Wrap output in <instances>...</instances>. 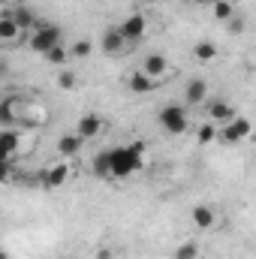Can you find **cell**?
Here are the masks:
<instances>
[{
	"mask_svg": "<svg viewBox=\"0 0 256 259\" xmlns=\"http://www.w3.org/2000/svg\"><path fill=\"white\" fill-rule=\"evenodd\" d=\"M109 157H112V178H130L145 166V145L133 142V145L112 148Z\"/></svg>",
	"mask_w": 256,
	"mask_h": 259,
	"instance_id": "cell-1",
	"label": "cell"
},
{
	"mask_svg": "<svg viewBox=\"0 0 256 259\" xmlns=\"http://www.w3.org/2000/svg\"><path fill=\"white\" fill-rule=\"evenodd\" d=\"M27 46H30V52H36V55L46 58L55 46H61V27L58 24H39L36 30H30Z\"/></svg>",
	"mask_w": 256,
	"mask_h": 259,
	"instance_id": "cell-2",
	"label": "cell"
},
{
	"mask_svg": "<svg viewBox=\"0 0 256 259\" xmlns=\"http://www.w3.org/2000/svg\"><path fill=\"white\" fill-rule=\"evenodd\" d=\"M160 127L166 130V133H172V136L187 133V127H190L187 109H184V106H163V109H160Z\"/></svg>",
	"mask_w": 256,
	"mask_h": 259,
	"instance_id": "cell-3",
	"label": "cell"
},
{
	"mask_svg": "<svg viewBox=\"0 0 256 259\" xmlns=\"http://www.w3.org/2000/svg\"><path fill=\"white\" fill-rule=\"evenodd\" d=\"M250 133H253V124H250L247 118H232L229 124L220 127V139H223V142H241V139H247Z\"/></svg>",
	"mask_w": 256,
	"mask_h": 259,
	"instance_id": "cell-4",
	"label": "cell"
},
{
	"mask_svg": "<svg viewBox=\"0 0 256 259\" xmlns=\"http://www.w3.org/2000/svg\"><path fill=\"white\" fill-rule=\"evenodd\" d=\"M69 166L66 163H55V166H49V169H42V187H49V190H58V187H64L66 181H69Z\"/></svg>",
	"mask_w": 256,
	"mask_h": 259,
	"instance_id": "cell-5",
	"label": "cell"
},
{
	"mask_svg": "<svg viewBox=\"0 0 256 259\" xmlns=\"http://www.w3.org/2000/svg\"><path fill=\"white\" fill-rule=\"evenodd\" d=\"M118 27H121V33H124L127 42H139V39L145 36V30H148V21H145V15L136 12V15H127Z\"/></svg>",
	"mask_w": 256,
	"mask_h": 259,
	"instance_id": "cell-6",
	"label": "cell"
},
{
	"mask_svg": "<svg viewBox=\"0 0 256 259\" xmlns=\"http://www.w3.org/2000/svg\"><path fill=\"white\" fill-rule=\"evenodd\" d=\"M142 72H145V75H151L154 81H157V78H163V75L169 72V58H166V55H157V52H154V55H148V58H145V64H142Z\"/></svg>",
	"mask_w": 256,
	"mask_h": 259,
	"instance_id": "cell-7",
	"label": "cell"
},
{
	"mask_svg": "<svg viewBox=\"0 0 256 259\" xmlns=\"http://www.w3.org/2000/svg\"><path fill=\"white\" fill-rule=\"evenodd\" d=\"M75 133L88 142V139H97L100 133H103V118L100 115H81L78 118V124H75Z\"/></svg>",
	"mask_w": 256,
	"mask_h": 259,
	"instance_id": "cell-8",
	"label": "cell"
},
{
	"mask_svg": "<svg viewBox=\"0 0 256 259\" xmlns=\"http://www.w3.org/2000/svg\"><path fill=\"white\" fill-rule=\"evenodd\" d=\"M100 46H103V52H106V55H121V49L127 46V39H124L121 27H109V30L103 33Z\"/></svg>",
	"mask_w": 256,
	"mask_h": 259,
	"instance_id": "cell-9",
	"label": "cell"
},
{
	"mask_svg": "<svg viewBox=\"0 0 256 259\" xmlns=\"http://www.w3.org/2000/svg\"><path fill=\"white\" fill-rule=\"evenodd\" d=\"M205 97H208L205 78H193V81H187V88H184V106H199V103H205Z\"/></svg>",
	"mask_w": 256,
	"mask_h": 259,
	"instance_id": "cell-10",
	"label": "cell"
},
{
	"mask_svg": "<svg viewBox=\"0 0 256 259\" xmlns=\"http://www.w3.org/2000/svg\"><path fill=\"white\" fill-rule=\"evenodd\" d=\"M81 145H84V139H81L78 133H66V136L58 139V154H61L64 160L66 157H75V154L81 151Z\"/></svg>",
	"mask_w": 256,
	"mask_h": 259,
	"instance_id": "cell-11",
	"label": "cell"
},
{
	"mask_svg": "<svg viewBox=\"0 0 256 259\" xmlns=\"http://www.w3.org/2000/svg\"><path fill=\"white\" fill-rule=\"evenodd\" d=\"M190 220H193V226H196V229H202V232H205V229H211V226L217 223V214H214L208 205H196V208H193V214H190Z\"/></svg>",
	"mask_w": 256,
	"mask_h": 259,
	"instance_id": "cell-12",
	"label": "cell"
},
{
	"mask_svg": "<svg viewBox=\"0 0 256 259\" xmlns=\"http://www.w3.org/2000/svg\"><path fill=\"white\" fill-rule=\"evenodd\" d=\"M18 33H24V30H21V27H18V21L6 12V15L0 18V42H3V46H9V42H15V39H18Z\"/></svg>",
	"mask_w": 256,
	"mask_h": 259,
	"instance_id": "cell-13",
	"label": "cell"
},
{
	"mask_svg": "<svg viewBox=\"0 0 256 259\" xmlns=\"http://www.w3.org/2000/svg\"><path fill=\"white\" fill-rule=\"evenodd\" d=\"M15 151H18V133L6 127L0 133V160H12Z\"/></svg>",
	"mask_w": 256,
	"mask_h": 259,
	"instance_id": "cell-14",
	"label": "cell"
},
{
	"mask_svg": "<svg viewBox=\"0 0 256 259\" xmlns=\"http://www.w3.org/2000/svg\"><path fill=\"white\" fill-rule=\"evenodd\" d=\"M208 118L217 121V124H229L235 115H232V106H229L226 100H214V103L208 106Z\"/></svg>",
	"mask_w": 256,
	"mask_h": 259,
	"instance_id": "cell-15",
	"label": "cell"
},
{
	"mask_svg": "<svg viewBox=\"0 0 256 259\" xmlns=\"http://www.w3.org/2000/svg\"><path fill=\"white\" fill-rule=\"evenodd\" d=\"M127 84H130V91H133V94H151V91L157 88V81H154L151 75H145L142 69L130 75V81H127Z\"/></svg>",
	"mask_w": 256,
	"mask_h": 259,
	"instance_id": "cell-16",
	"label": "cell"
},
{
	"mask_svg": "<svg viewBox=\"0 0 256 259\" xmlns=\"http://www.w3.org/2000/svg\"><path fill=\"white\" fill-rule=\"evenodd\" d=\"M94 175L97 178H112V157H109V151H100L94 157Z\"/></svg>",
	"mask_w": 256,
	"mask_h": 259,
	"instance_id": "cell-17",
	"label": "cell"
},
{
	"mask_svg": "<svg viewBox=\"0 0 256 259\" xmlns=\"http://www.w3.org/2000/svg\"><path fill=\"white\" fill-rule=\"evenodd\" d=\"M193 58L202 61V64H211V61L217 58V46H214V42H196V46H193Z\"/></svg>",
	"mask_w": 256,
	"mask_h": 259,
	"instance_id": "cell-18",
	"label": "cell"
},
{
	"mask_svg": "<svg viewBox=\"0 0 256 259\" xmlns=\"http://www.w3.org/2000/svg\"><path fill=\"white\" fill-rule=\"evenodd\" d=\"M217 136H220V130L214 127V121H205V124L196 127V139H199V145H211V142H217Z\"/></svg>",
	"mask_w": 256,
	"mask_h": 259,
	"instance_id": "cell-19",
	"label": "cell"
},
{
	"mask_svg": "<svg viewBox=\"0 0 256 259\" xmlns=\"http://www.w3.org/2000/svg\"><path fill=\"white\" fill-rule=\"evenodd\" d=\"M9 15L18 21V27L24 30V33H30V27H33V12L27 9V6H18V9H9Z\"/></svg>",
	"mask_w": 256,
	"mask_h": 259,
	"instance_id": "cell-20",
	"label": "cell"
},
{
	"mask_svg": "<svg viewBox=\"0 0 256 259\" xmlns=\"http://www.w3.org/2000/svg\"><path fill=\"white\" fill-rule=\"evenodd\" d=\"M211 6H214L211 12H214L217 21H232V18H235V6H232L229 0H214Z\"/></svg>",
	"mask_w": 256,
	"mask_h": 259,
	"instance_id": "cell-21",
	"label": "cell"
},
{
	"mask_svg": "<svg viewBox=\"0 0 256 259\" xmlns=\"http://www.w3.org/2000/svg\"><path fill=\"white\" fill-rule=\"evenodd\" d=\"M69 58H72V55L66 52L64 46H55V49H52V52L46 55V61H49V64H52V66H64L66 61H69Z\"/></svg>",
	"mask_w": 256,
	"mask_h": 259,
	"instance_id": "cell-22",
	"label": "cell"
},
{
	"mask_svg": "<svg viewBox=\"0 0 256 259\" xmlns=\"http://www.w3.org/2000/svg\"><path fill=\"white\" fill-rule=\"evenodd\" d=\"M175 259H199V244H196V241H184V244L175 250Z\"/></svg>",
	"mask_w": 256,
	"mask_h": 259,
	"instance_id": "cell-23",
	"label": "cell"
},
{
	"mask_svg": "<svg viewBox=\"0 0 256 259\" xmlns=\"http://www.w3.org/2000/svg\"><path fill=\"white\" fill-rule=\"evenodd\" d=\"M91 52H94V46H91L88 39H78V42H72V49H69L72 58H88Z\"/></svg>",
	"mask_w": 256,
	"mask_h": 259,
	"instance_id": "cell-24",
	"label": "cell"
},
{
	"mask_svg": "<svg viewBox=\"0 0 256 259\" xmlns=\"http://www.w3.org/2000/svg\"><path fill=\"white\" fill-rule=\"evenodd\" d=\"M75 84H78V78H75V72H69V69H64V72L58 75V88H61V91H72Z\"/></svg>",
	"mask_w": 256,
	"mask_h": 259,
	"instance_id": "cell-25",
	"label": "cell"
},
{
	"mask_svg": "<svg viewBox=\"0 0 256 259\" xmlns=\"http://www.w3.org/2000/svg\"><path fill=\"white\" fill-rule=\"evenodd\" d=\"M226 24H229V33H241L244 30V18H238V15L232 21H226Z\"/></svg>",
	"mask_w": 256,
	"mask_h": 259,
	"instance_id": "cell-26",
	"label": "cell"
},
{
	"mask_svg": "<svg viewBox=\"0 0 256 259\" xmlns=\"http://www.w3.org/2000/svg\"><path fill=\"white\" fill-rule=\"evenodd\" d=\"M97 259H112V250H109V247H100V250H97Z\"/></svg>",
	"mask_w": 256,
	"mask_h": 259,
	"instance_id": "cell-27",
	"label": "cell"
},
{
	"mask_svg": "<svg viewBox=\"0 0 256 259\" xmlns=\"http://www.w3.org/2000/svg\"><path fill=\"white\" fill-rule=\"evenodd\" d=\"M9 3H12V0H0V6H9Z\"/></svg>",
	"mask_w": 256,
	"mask_h": 259,
	"instance_id": "cell-28",
	"label": "cell"
},
{
	"mask_svg": "<svg viewBox=\"0 0 256 259\" xmlns=\"http://www.w3.org/2000/svg\"><path fill=\"white\" fill-rule=\"evenodd\" d=\"M193 3H214V0H193Z\"/></svg>",
	"mask_w": 256,
	"mask_h": 259,
	"instance_id": "cell-29",
	"label": "cell"
},
{
	"mask_svg": "<svg viewBox=\"0 0 256 259\" xmlns=\"http://www.w3.org/2000/svg\"><path fill=\"white\" fill-rule=\"evenodd\" d=\"M0 259H9V253H6V250H3V253H0Z\"/></svg>",
	"mask_w": 256,
	"mask_h": 259,
	"instance_id": "cell-30",
	"label": "cell"
},
{
	"mask_svg": "<svg viewBox=\"0 0 256 259\" xmlns=\"http://www.w3.org/2000/svg\"><path fill=\"white\" fill-rule=\"evenodd\" d=\"M139 3H154V0H139Z\"/></svg>",
	"mask_w": 256,
	"mask_h": 259,
	"instance_id": "cell-31",
	"label": "cell"
}]
</instances>
